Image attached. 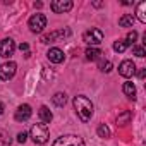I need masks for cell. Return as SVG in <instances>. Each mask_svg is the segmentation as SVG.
I'll use <instances>...</instances> for the list:
<instances>
[{"label":"cell","mask_w":146,"mask_h":146,"mask_svg":"<svg viewBox=\"0 0 146 146\" xmlns=\"http://www.w3.org/2000/svg\"><path fill=\"white\" fill-rule=\"evenodd\" d=\"M134 72H136V65H134L132 60H124V62L119 65V74L124 76V78L134 76Z\"/></svg>","instance_id":"cell-10"},{"label":"cell","mask_w":146,"mask_h":146,"mask_svg":"<svg viewBox=\"0 0 146 146\" xmlns=\"http://www.w3.org/2000/svg\"><path fill=\"white\" fill-rule=\"evenodd\" d=\"M136 40H137V33H136V31L127 33V38H125V43H127V45H132Z\"/></svg>","instance_id":"cell-25"},{"label":"cell","mask_w":146,"mask_h":146,"mask_svg":"<svg viewBox=\"0 0 146 146\" xmlns=\"http://www.w3.org/2000/svg\"><path fill=\"white\" fill-rule=\"evenodd\" d=\"M136 16H137V19H139L141 23H146V2H141V4L137 5Z\"/></svg>","instance_id":"cell-18"},{"label":"cell","mask_w":146,"mask_h":146,"mask_svg":"<svg viewBox=\"0 0 146 146\" xmlns=\"http://www.w3.org/2000/svg\"><path fill=\"white\" fill-rule=\"evenodd\" d=\"M132 53H134L136 57H139V58H143V57L146 55L144 48H143V46H139V45H134V46H132Z\"/></svg>","instance_id":"cell-23"},{"label":"cell","mask_w":146,"mask_h":146,"mask_svg":"<svg viewBox=\"0 0 146 146\" xmlns=\"http://www.w3.org/2000/svg\"><path fill=\"white\" fill-rule=\"evenodd\" d=\"M19 50L24 52V57H29V55H31V53H29V45H28V43H21V45H19Z\"/></svg>","instance_id":"cell-26"},{"label":"cell","mask_w":146,"mask_h":146,"mask_svg":"<svg viewBox=\"0 0 146 146\" xmlns=\"http://www.w3.org/2000/svg\"><path fill=\"white\" fill-rule=\"evenodd\" d=\"M122 91H124V95H125L127 98H131V100H134V98H136V86H134V83H131V81L124 83Z\"/></svg>","instance_id":"cell-14"},{"label":"cell","mask_w":146,"mask_h":146,"mask_svg":"<svg viewBox=\"0 0 146 146\" xmlns=\"http://www.w3.org/2000/svg\"><path fill=\"white\" fill-rule=\"evenodd\" d=\"M129 45L125 43V40H117L115 43H113V50L115 52H119V53H122V52H125V48H127Z\"/></svg>","instance_id":"cell-19"},{"label":"cell","mask_w":146,"mask_h":146,"mask_svg":"<svg viewBox=\"0 0 146 146\" xmlns=\"http://www.w3.org/2000/svg\"><path fill=\"white\" fill-rule=\"evenodd\" d=\"M14 50H16V43L11 38H5V40L0 41V57L9 58L14 55Z\"/></svg>","instance_id":"cell-7"},{"label":"cell","mask_w":146,"mask_h":146,"mask_svg":"<svg viewBox=\"0 0 146 146\" xmlns=\"http://www.w3.org/2000/svg\"><path fill=\"white\" fill-rule=\"evenodd\" d=\"M46 57H48V60L53 62V64H60V62H64V58H65V55H64V52H62L60 48H50V50L46 52Z\"/></svg>","instance_id":"cell-12"},{"label":"cell","mask_w":146,"mask_h":146,"mask_svg":"<svg viewBox=\"0 0 146 146\" xmlns=\"http://www.w3.org/2000/svg\"><path fill=\"white\" fill-rule=\"evenodd\" d=\"M28 26H29V29L33 33H41L46 28V17L43 14H40V12L38 14H33L29 17V21H28Z\"/></svg>","instance_id":"cell-5"},{"label":"cell","mask_w":146,"mask_h":146,"mask_svg":"<svg viewBox=\"0 0 146 146\" xmlns=\"http://www.w3.org/2000/svg\"><path fill=\"white\" fill-rule=\"evenodd\" d=\"M48 136H50V132H48L46 124H35L31 127V139L36 144H45L48 141Z\"/></svg>","instance_id":"cell-2"},{"label":"cell","mask_w":146,"mask_h":146,"mask_svg":"<svg viewBox=\"0 0 146 146\" xmlns=\"http://www.w3.org/2000/svg\"><path fill=\"white\" fill-rule=\"evenodd\" d=\"M74 108H76V112H78V115H79V119H81L83 122L91 120L95 107H93V103H91V100H90L88 96H84V95L76 96V98H74Z\"/></svg>","instance_id":"cell-1"},{"label":"cell","mask_w":146,"mask_h":146,"mask_svg":"<svg viewBox=\"0 0 146 146\" xmlns=\"http://www.w3.org/2000/svg\"><path fill=\"white\" fill-rule=\"evenodd\" d=\"M16 70H17L16 62H5V64H2V65H0V79H2V81L12 79L14 74H16Z\"/></svg>","instance_id":"cell-6"},{"label":"cell","mask_w":146,"mask_h":146,"mask_svg":"<svg viewBox=\"0 0 146 146\" xmlns=\"http://www.w3.org/2000/svg\"><path fill=\"white\" fill-rule=\"evenodd\" d=\"M129 119H131V112H124L122 115L117 117V125H125L129 122Z\"/></svg>","instance_id":"cell-22"},{"label":"cell","mask_w":146,"mask_h":146,"mask_svg":"<svg viewBox=\"0 0 146 146\" xmlns=\"http://www.w3.org/2000/svg\"><path fill=\"white\" fill-rule=\"evenodd\" d=\"M9 144H11V136L0 129V146H9Z\"/></svg>","instance_id":"cell-21"},{"label":"cell","mask_w":146,"mask_h":146,"mask_svg":"<svg viewBox=\"0 0 146 146\" xmlns=\"http://www.w3.org/2000/svg\"><path fill=\"white\" fill-rule=\"evenodd\" d=\"M83 41H84L86 45H90V46H96V45H100V43L103 41V33H102V29L91 28V29L84 31V35H83Z\"/></svg>","instance_id":"cell-3"},{"label":"cell","mask_w":146,"mask_h":146,"mask_svg":"<svg viewBox=\"0 0 146 146\" xmlns=\"http://www.w3.org/2000/svg\"><path fill=\"white\" fill-rule=\"evenodd\" d=\"M144 74H146V70H144V69H143V70H141V72H139V78H141V79H143V78H144Z\"/></svg>","instance_id":"cell-28"},{"label":"cell","mask_w":146,"mask_h":146,"mask_svg":"<svg viewBox=\"0 0 146 146\" xmlns=\"http://www.w3.org/2000/svg\"><path fill=\"white\" fill-rule=\"evenodd\" d=\"M4 113V103H0V115Z\"/></svg>","instance_id":"cell-29"},{"label":"cell","mask_w":146,"mask_h":146,"mask_svg":"<svg viewBox=\"0 0 146 146\" xmlns=\"http://www.w3.org/2000/svg\"><path fill=\"white\" fill-rule=\"evenodd\" d=\"M50 7L55 14H64V12H69L72 9V2L70 0H53L50 4Z\"/></svg>","instance_id":"cell-8"},{"label":"cell","mask_w":146,"mask_h":146,"mask_svg":"<svg viewBox=\"0 0 146 146\" xmlns=\"http://www.w3.org/2000/svg\"><path fill=\"white\" fill-rule=\"evenodd\" d=\"M52 102H53V105H57V107H64L65 102H67V96H65V93H55V95L52 96Z\"/></svg>","instance_id":"cell-17"},{"label":"cell","mask_w":146,"mask_h":146,"mask_svg":"<svg viewBox=\"0 0 146 146\" xmlns=\"http://www.w3.org/2000/svg\"><path fill=\"white\" fill-rule=\"evenodd\" d=\"M84 53H86V58L88 60H98L100 55H102V50L100 48H95V46H88Z\"/></svg>","instance_id":"cell-15"},{"label":"cell","mask_w":146,"mask_h":146,"mask_svg":"<svg viewBox=\"0 0 146 146\" xmlns=\"http://www.w3.org/2000/svg\"><path fill=\"white\" fill-rule=\"evenodd\" d=\"M132 24H134V16L132 14H125L119 19V26H122V28H132Z\"/></svg>","instance_id":"cell-16"},{"label":"cell","mask_w":146,"mask_h":146,"mask_svg":"<svg viewBox=\"0 0 146 146\" xmlns=\"http://www.w3.org/2000/svg\"><path fill=\"white\" fill-rule=\"evenodd\" d=\"M26 139H28V134H26L24 131L17 134V141H19V143H26Z\"/></svg>","instance_id":"cell-27"},{"label":"cell","mask_w":146,"mask_h":146,"mask_svg":"<svg viewBox=\"0 0 146 146\" xmlns=\"http://www.w3.org/2000/svg\"><path fill=\"white\" fill-rule=\"evenodd\" d=\"M100 70L102 72H110L112 70V62L110 60H102L100 62Z\"/></svg>","instance_id":"cell-24"},{"label":"cell","mask_w":146,"mask_h":146,"mask_svg":"<svg viewBox=\"0 0 146 146\" xmlns=\"http://www.w3.org/2000/svg\"><path fill=\"white\" fill-rule=\"evenodd\" d=\"M98 136H100V137H103V139L110 137V129H108L105 124H100V125H98Z\"/></svg>","instance_id":"cell-20"},{"label":"cell","mask_w":146,"mask_h":146,"mask_svg":"<svg viewBox=\"0 0 146 146\" xmlns=\"http://www.w3.org/2000/svg\"><path fill=\"white\" fill-rule=\"evenodd\" d=\"M67 35H69L67 29H58V31H53V33H50V35H45V36L41 38V41H43V43H53V41L64 40Z\"/></svg>","instance_id":"cell-11"},{"label":"cell","mask_w":146,"mask_h":146,"mask_svg":"<svg viewBox=\"0 0 146 146\" xmlns=\"http://www.w3.org/2000/svg\"><path fill=\"white\" fill-rule=\"evenodd\" d=\"M31 113H33L31 107H29L28 103H24V105H19V107H17V110H16V113H14V119H16L17 122H26V120H29Z\"/></svg>","instance_id":"cell-9"},{"label":"cell","mask_w":146,"mask_h":146,"mask_svg":"<svg viewBox=\"0 0 146 146\" xmlns=\"http://www.w3.org/2000/svg\"><path fill=\"white\" fill-rule=\"evenodd\" d=\"M53 146H84L83 137L74 136V134H67V136H60L55 139Z\"/></svg>","instance_id":"cell-4"},{"label":"cell","mask_w":146,"mask_h":146,"mask_svg":"<svg viewBox=\"0 0 146 146\" xmlns=\"http://www.w3.org/2000/svg\"><path fill=\"white\" fill-rule=\"evenodd\" d=\"M38 113H40V120H41V124H50L52 119H53V113H52V112L48 110V107H45V105L40 108Z\"/></svg>","instance_id":"cell-13"}]
</instances>
